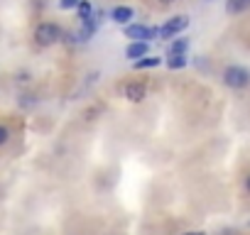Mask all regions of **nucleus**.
I'll list each match as a JSON object with an SVG mask.
<instances>
[{"label":"nucleus","mask_w":250,"mask_h":235,"mask_svg":"<svg viewBox=\"0 0 250 235\" xmlns=\"http://www.w3.org/2000/svg\"><path fill=\"white\" fill-rule=\"evenodd\" d=\"M76 5H79V0H59L62 10H76Z\"/></svg>","instance_id":"nucleus-14"},{"label":"nucleus","mask_w":250,"mask_h":235,"mask_svg":"<svg viewBox=\"0 0 250 235\" xmlns=\"http://www.w3.org/2000/svg\"><path fill=\"white\" fill-rule=\"evenodd\" d=\"M162 64V59L160 57H152V54H145V57H140V59H135L133 61V66L138 69V71H145V69H157Z\"/></svg>","instance_id":"nucleus-7"},{"label":"nucleus","mask_w":250,"mask_h":235,"mask_svg":"<svg viewBox=\"0 0 250 235\" xmlns=\"http://www.w3.org/2000/svg\"><path fill=\"white\" fill-rule=\"evenodd\" d=\"M76 15H79V22L88 20L93 15V5L88 3V0H79V5H76Z\"/></svg>","instance_id":"nucleus-10"},{"label":"nucleus","mask_w":250,"mask_h":235,"mask_svg":"<svg viewBox=\"0 0 250 235\" xmlns=\"http://www.w3.org/2000/svg\"><path fill=\"white\" fill-rule=\"evenodd\" d=\"M10 137H13L10 128H8V125H3V123H0V147H3V145H8V142H10Z\"/></svg>","instance_id":"nucleus-13"},{"label":"nucleus","mask_w":250,"mask_h":235,"mask_svg":"<svg viewBox=\"0 0 250 235\" xmlns=\"http://www.w3.org/2000/svg\"><path fill=\"white\" fill-rule=\"evenodd\" d=\"M187 49H189V39H184V37H179L169 44V54H187Z\"/></svg>","instance_id":"nucleus-12"},{"label":"nucleus","mask_w":250,"mask_h":235,"mask_svg":"<svg viewBox=\"0 0 250 235\" xmlns=\"http://www.w3.org/2000/svg\"><path fill=\"white\" fill-rule=\"evenodd\" d=\"M189 61H187V54H169V59H167V66L172 69V71H177V69H184Z\"/></svg>","instance_id":"nucleus-11"},{"label":"nucleus","mask_w":250,"mask_h":235,"mask_svg":"<svg viewBox=\"0 0 250 235\" xmlns=\"http://www.w3.org/2000/svg\"><path fill=\"white\" fill-rule=\"evenodd\" d=\"M160 35L157 27H147V25H133L128 22L125 25V37L133 39V42H152L155 37Z\"/></svg>","instance_id":"nucleus-3"},{"label":"nucleus","mask_w":250,"mask_h":235,"mask_svg":"<svg viewBox=\"0 0 250 235\" xmlns=\"http://www.w3.org/2000/svg\"><path fill=\"white\" fill-rule=\"evenodd\" d=\"M250 10V0H226V13L228 15H243Z\"/></svg>","instance_id":"nucleus-8"},{"label":"nucleus","mask_w":250,"mask_h":235,"mask_svg":"<svg viewBox=\"0 0 250 235\" xmlns=\"http://www.w3.org/2000/svg\"><path fill=\"white\" fill-rule=\"evenodd\" d=\"M162 5H172V3H177V0H160Z\"/></svg>","instance_id":"nucleus-16"},{"label":"nucleus","mask_w":250,"mask_h":235,"mask_svg":"<svg viewBox=\"0 0 250 235\" xmlns=\"http://www.w3.org/2000/svg\"><path fill=\"white\" fill-rule=\"evenodd\" d=\"M133 18H135V10H133L130 5H115V8L110 10V20L118 22V25H128Z\"/></svg>","instance_id":"nucleus-6"},{"label":"nucleus","mask_w":250,"mask_h":235,"mask_svg":"<svg viewBox=\"0 0 250 235\" xmlns=\"http://www.w3.org/2000/svg\"><path fill=\"white\" fill-rule=\"evenodd\" d=\"M223 83H226L228 88H235V91L248 88V86H250V71L243 69V66H226V71H223Z\"/></svg>","instance_id":"nucleus-2"},{"label":"nucleus","mask_w":250,"mask_h":235,"mask_svg":"<svg viewBox=\"0 0 250 235\" xmlns=\"http://www.w3.org/2000/svg\"><path fill=\"white\" fill-rule=\"evenodd\" d=\"M15 78H18V81H22V83H27V81H30V74H27V71H20Z\"/></svg>","instance_id":"nucleus-15"},{"label":"nucleus","mask_w":250,"mask_h":235,"mask_svg":"<svg viewBox=\"0 0 250 235\" xmlns=\"http://www.w3.org/2000/svg\"><path fill=\"white\" fill-rule=\"evenodd\" d=\"M123 96L128 98L130 103H143V100L147 98V86H145L143 81H130V83H125Z\"/></svg>","instance_id":"nucleus-5"},{"label":"nucleus","mask_w":250,"mask_h":235,"mask_svg":"<svg viewBox=\"0 0 250 235\" xmlns=\"http://www.w3.org/2000/svg\"><path fill=\"white\" fill-rule=\"evenodd\" d=\"M189 27V18L187 15H174V18H169L162 27H160V37L162 39H174L179 32H184Z\"/></svg>","instance_id":"nucleus-4"},{"label":"nucleus","mask_w":250,"mask_h":235,"mask_svg":"<svg viewBox=\"0 0 250 235\" xmlns=\"http://www.w3.org/2000/svg\"><path fill=\"white\" fill-rule=\"evenodd\" d=\"M184 235H204V233H199V230H196V233H184Z\"/></svg>","instance_id":"nucleus-18"},{"label":"nucleus","mask_w":250,"mask_h":235,"mask_svg":"<svg viewBox=\"0 0 250 235\" xmlns=\"http://www.w3.org/2000/svg\"><path fill=\"white\" fill-rule=\"evenodd\" d=\"M245 189H248V191H250V176H248V179H245Z\"/></svg>","instance_id":"nucleus-17"},{"label":"nucleus","mask_w":250,"mask_h":235,"mask_svg":"<svg viewBox=\"0 0 250 235\" xmlns=\"http://www.w3.org/2000/svg\"><path fill=\"white\" fill-rule=\"evenodd\" d=\"M145 54H147V42H130L128 49H125V57H128L130 61H135V59H140Z\"/></svg>","instance_id":"nucleus-9"},{"label":"nucleus","mask_w":250,"mask_h":235,"mask_svg":"<svg viewBox=\"0 0 250 235\" xmlns=\"http://www.w3.org/2000/svg\"><path fill=\"white\" fill-rule=\"evenodd\" d=\"M32 37H35V42H37L40 47H52V44H59V42L64 39V30H62L57 22L44 20V22H40V25L35 27Z\"/></svg>","instance_id":"nucleus-1"}]
</instances>
